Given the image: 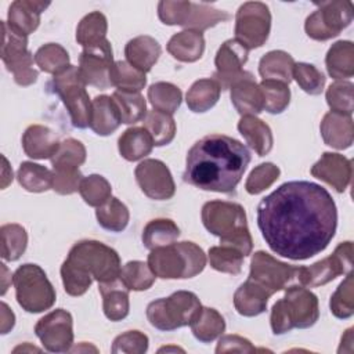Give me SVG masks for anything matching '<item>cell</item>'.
<instances>
[{
  "label": "cell",
  "mask_w": 354,
  "mask_h": 354,
  "mask_svg": "<svg viewBox=\"0 0 354 354\" xmlns=\"http://www.w3.org/2000/svg\"><path fill=\"white\" fill-rule=\"evenodd\" d=\"M257 225L274 253L306 260L321 253L335 236L336 205L324 187L289 181L261 199Z\"/></svg>",
  "instance_id": "cell-1"
},
{
  "label": "cell",
  "mask_w": 354,
  "mask_h": 354,
  "mask_svg": "<svg viewBox=\"0 0 354 354\" xmlns=\"http://www.w3.org/2000/svg\"><path fill=\"white\" fill-rule=\"evenodd\" d=\"M249 162L250 153L241 141L209 134L188 151L183 177L199 189L230 194L235 191Z\"/></svg>",
  "instance_id": "cell-2"
},
{
  "label": "cell",
  "mask_w": 354,
  "mask_h": 354,
  "mask_svg": "<svg viewBox=\"0 0 354 354\" xmlns=\"http://www.w3.org/2000/svg\"><path fill=\"white\" fill-rule=\"evenodd\" d=\"M120 259L116 250L98 241H80L69 250L61 266V277L65 292L71 296H82L93 279L100 283L119 278Z\"/></svg>",
  "instance_id": "cell-3"
},
{
  "label": "cell",
  "mask_w": 354,
  "mask_h": 354,
  "mask_svg": "<svg viewBox=\"0 0 354 354\" xmlns=\"http://www.w3.org/2000/svg\"><path fill=\"white\" fill-rule=\"evenodd\" d=\"M202 221L209 232L220 238L221 245L250 254L253 242L249 234L245 209L232 202L212 201L202 207Z\"/></svg>",
  "instance_id": "cell-4"
},
{
  "label": "cell",
  "mask_w": 354,
  "mask_h": 354,
  "mask_svg": "<svg viewBox=\"0 0 354 354\" xmlns=\"http://www.w3.org/2000/svg\"><path fill=\"white\" fill-rule=\"evenodd\" d=\"M148 266L159 278H192L205 268L206 256L194 242H173L152 249Z\"/></svg>",
  "instance_id": "cell-5"
},
{
  "label": "cell",
  "mask_w": 354,
  "mask_h": 354,
  "mask_svg": "<svg viewBox=\"0 0 354 354\" xmlns=\"http://www.w3.org/2000/svg\"><path fill=\"white\" fill-rule=\"evenodd\" d=\"M319 317L317 296L303 286H290L271 310V328L282 335L293 328H310Z\"/></svg>",
  "instance_id": "cell-6"
},
{
  "label": "cell",
  "mask_w": 354,
  "mask_h": 354,
  "mask_svg": "<svg viewBox=\"0 0 354 354\" xmlns=\"http://www.w3.org/2000/svg\"><path fill=\"white\" fill-rule=\"evenodd\" d=\"M201 308L195 293L178 290L169 297L151 301L147 307V318L159 330H174L189 325Z\"/></svg>",
  "instance_id": "cell-7"
},
{
  "label": "cell",
  "mask_w": 354,
  "mask_h": 354,
  "mask_svg": "<svg viewBox=\"0 0 354 354\" xmlns=\"http://www.w3.org/2000/svg\"><path fill=\"white\" fill-rule=\"evenodd\" d=\"M18 304L28 313H41L53 307L55 290L37 264H24L12 275Z\"/></svg>",
  "instance_id": "cell-8"
},
{
  "label": "cell",
  "mask_w": 354,
  "mask_h": 354,
  "mask_svg": "<svg viewBox=\"0 0 354 354\" xmlns=\"http://www.w3.org/2000/svg\"><path fill=\"white\" fill-rule=\"evenodd\" d=\"M54 91L61 97L66 106L72 124L79 129L90 126L91 101L86 91V83L79 73V68L69 65L64 72L58 73L53 79Z\"/></svg>",
  "instance_id": "cell-9"
},
{
  "label": "cell",
  "mask_w": 354,
  "mask_h": 354,
  "mask_svg": "<svg viewBox=\"0 0 354 354\" xmlns=\"http://www.w3.org/2000/svg\"><path fill=\"white\" fill-rule=\"evenodd\" d=\"M318 10L307 17L304 29L311 39L328 40L337 36L353 19L351 1L318 3Z\"/></svg>",
  "instance_id": "cell-10"
},
{
  "label": "cell",
  "mask_w": 354,
  "mask_h": 354,
  "mask_svg": "<svg viewBox=\"0 0 354 354\" xmlns=\"http://www.w3.org/2000/svg\"><path fill=\"white\" fill-rule=\"evenodd\" d=\"M271 26L268 7L260 1L242 4L235 17V39L248 50L266 43Z\"/></svg>",
  "instance_id": "cell-11"
},
{
  "label": "cell",
  "mask_w": 354,
  "mask_h": 354,
  "mask_svg": "<svg viewBox=\"0 0 354 354\" xmlns=\"http://www.w3.org/2000/svg\"><path fill=\"white\" fill-rule=\"evenodd\" d=\"M1 59L7 69L12 72L14 80L21 86L35 83L37 79V71L33 69V57L26 48V37L12 32L6 21H1Z\"/></svg>",
  "instance_id": "cell-12"
},
{
  "label": "cell",
  "mask_w": 354,
  "mask_h": 354,
  "mask_svg": "<svg viewBox=\"0 0 354 354\" xmlns=\"http://www.w3.org/2000/svg\"><path fill=\"white\" fill-rule=\"evenodd\" d=\"M353 266V243H339L335 252L324 260L310 267H297L296 277L303 286H319L335 279L337 275L347 274Z\"/></svg>",
  "instance_id": "cell-13"
},
{
  "label": "cell",
  "mask_w": 354,
  "mask_h": 354,
  "mask_svg": "<svg viewBox=\"0 0 354 354\" xmlns=\"http://www.w3.org/2000/svg\"><path fill=\"white\" fill-rule=\"evenodd\" d=\"M297 272V267L278 261L266 252H256L250 261L249 278L252 282L266 289L270 295L283 289Z\"/></svg>",
  "instance_id": "cell-14"
},
{
  "label": "cell",
  "mask_w": 354,
  "mask_h": 354,
  "mask_svg": "<svg viewBox=\"0 0 354 354\" xmlns=\"http://www.w3.org/2000/svg\"><path fill=\"white\" fill-rule=\"evenodd\" d=\"M71 313L57 308L39 319L35 326L36 336L46 350L51 353H65L73 344V328Z\"/></svg>",
  "instance_id": "cell-15"
},
{
  "label": "cell",
  "mask_w": 354,
  "mask_h": 354,
  "mask_svg": "<svg viewBox=\"0 0 354 354\" xmlns=\"http://www.w3.org/2000/svg\"><path fill=\"white\" fill-rule=\"evenodd\" d=\"M112 64V47L105 39L83 48L77 68L86 84H91L98 88H108L112 86L109 79Z\"/></svg>",
  "instance_id": "cell-16"
},
{
  "label": "cell",
  "mask_w": 354,
  "mask_h": 354,
  "mask_svg": "<svg viewBox=\"0 0 354 354\" xmlns=\"http://www.w3.org/2000/svg\"><path fill=\"white\" fill-rule=\"evenodd\" d=\"M248 53L249 50L236 39H230L221 44L214 61L217 68L214 80L220 84L221 90L231 88L241 79L253 76L250 72L242 71L243 64L248 61Z\"/></svg>",
  "instance_id": "cell-17"
},
{
  "label": "cell",
  "mask_w": 354,
  "mask_h": 354,
  "mask_svg": "<svg viewBox=\"0 0 354 354\" xmlns=\"http://www.w3.org/2000/svg\"><path fill=\"white\" fill-rule=\"evenodd\" d=\"M136 180L142 192L156 201L170 199L176 185L167 166L158 159H145L136 167Z\"/></svg>",
  "instance_id": "cell-18"
},
{
  "label": "cell",
  "mask_w": 354,
  "mask_h": 354,
  "mask_svg": "<svg viewBox=\"0 0 354 354\" xmlns=\"http://www.w3.org/2000/svg\"><path fill=\"white\" fill-rule=\"evenodd\" d=\"M311 174L332 185L337 192H343L351 180V160L339 153L325 152L311 167Z\"/></svg>",
  "instance_id": "cell-19"
},
{
  "label": "cell",
  "mask_w": 354,
  "mask_h": 354,
  "mask_svg": "<svg viewBox=\"0 0 354 354\" xmlns=\"http://www.w3.org/2000/svg\"><path fill=\"white\" fill-rule=\"evenodd\" d=\"M50 6L43 1L17 0L10 6L8 10V28L19 36L26 37L33 33L40 22V14Z\"/></svg>",
  "instance_id": "cell-20"
},
{
  "label": "cell",
  "mask_w": 354,
  "mask_h": 354,
  "mask_svg": "<svg viewBox=\"0 0 354 354\" xmlns=\"http://www.w3.org/2000/svg\"><path fill=\"white\" fill-rule=\"evenodd\" d=\"M61 142L48 127L33 124L26 129L22 137V147L28 156L33 159H51L58 151Z\"/></svg>",
  "instance_id": "cell-21"
},
{
  "label": "cell",
  "mask_w": 354,
  "mask_h": 354,
  "mask_svg": "<svg viewBox=\"0 0 354 354\" xmlns=\"http://www.w3.org/2000/svg\"><path fill=\"white\" fill-rule=\"evenodd\" d=\"M321 134L328 145L337 149L348 148L353 144L351 115L328 112L321 122Z\"/></svg>",
  "instance_id": "cell-22"
},
{
  "label": "cell",
  "mask_w": 354,
  "mask_h": 354,
  "mask_svg": "<svg viewBox=\"0 0 354 354\" xmlns=\"http://www.w3.org/2000/svg\"><path fill=\"white\" fill-rule=\"evenodd\" d=\"M122 123L119 111L108 95H98L91 101L90 127L98 136H108L113 133Z\"/></svg>",
  "instance_id": "cell-23"
},
{
  "label": "cell",
  "mask_w": 354,
  "mask_h": 354,
  "mask_svg": "<svg viewBox=\"0 0 354 354\" xmlns=\"http://www.w3.org/2000/svg\"><path fill=\"white\" fill-rule=\"evenodd\" d=\"M160 44L151 36H138L126 44L127 62L141 72H149L160 55Z\"/></svg>",
  "instance_id": "cell-24"
},
{
  "label": "cell",
  "mask_w": 354,
  "mask_h": 354,
  "mask_svg": "<svg viewBox=\"0 0 354 354\" xmlns=\"http://www.w3.org/2000/svg\"><path fill=\"white\" fill-rule=\"evenodd\" d=\"M100 293L102 296L104 313L111 321H120L129 314V289L120 278L100 283Z\"/></svg>",
  "instance_id": "cell-25"
},
{
  "label": "cell",
  "mask_w": 354,
  "mask_h": 354,
  "mask_svg": "<svg viewBox=\"0 0 354 354\" xmlns=\"http://www.w3.org/2000/svg\"><path fill=\"white\" fill-rule=\"evenodd\" d=\"M231 100L236 111L243 116H253L263 111V97L253 76L241 79L231 86Z\"/></svg>",
  "instance_id": "cell-26"
},
{
  "label": "cell",
  "mask_w": 354,
  "mask_h": 354,
  "mask_svg": "<svg viewBox=\"0 0 354 354\" xmlns=\"http://www.w3.org/2000/svg\"><path fill=\"white\" fill-rule=\"evenodd\" d=\"M270 293L248 279L243 282L234 295V306L241 315L254 317L266 311Z\"/></svg>",
  "instance_id": "cell-27"
},
{
  "label": "cell",
  "mask_w": 354,
  "mask_h": 354,
  "mask_svg": "<svg viewBox=\"0 0 354 354\" xmlns=\"http://www.w3.org/2000/svg\"><path fill=\"white\" fill-rule=\"evenodd\" d=\"M205 50V40L202 32L183 30L174 35L167 43V51L178 61L194 62L199 59Z\"/></svg>",
  "instance_id": "cell-28"
},
{
  "label": "cell",
  "mask_w": 354,
  "mask_h": 354,
  "mask_svg": "<svg viewBox=\"0 0 354 354\" xmlns=\"http://www.w3.org/2000/svg\"><path fill=\"white\" fill-rule=\"evenodd\" d=\"M238 130L259 156L267 155L272 148V134L270 127L254 116H242L238 123Z\"/></svg>",
  "instance_id": "cell-29"
},
{
  "label": "cell",
  "mask_w": 354,
  "mask_h": 354,
  "mask_svg": "<svg viewBox=\"0 0 354 354\" xmlns=\"http://www.w3.org/2000/svg\"><path fill=\"white\" fill-rule=\"evenodd\" d=\"M153 145V140L145 127L127 129L119 137V152L126 160L130 162L149 155Z\"/></svg>",
  "instance_id": "cell-30"
},
{
  "label": "cell",
  "mask_w": 354,
  "mask_h": 354,
  "mask_svg": "<svg viewBox=\"0 0 354 354\" xmlns=\"http://www.w3.org/2000/svg\"><path fill=\"white\" fill-rule=\"evenodd\" d=\"M326 69L333 79H346L354 75V46L348 40L336 41L326 54Z\"/></svg>",
  "instance_id": "cell-31"
},
{
  "label": "cell",
  "mask_w": 354,
  "mask_h": 354,
  "mask_svg": "<svg viewBox=\"0 0 354 354\" xmlns=\"http://www.w3.org/2000/svg\"><path fill=\"white\" fill-rule=\"evenodd\" d=\"M295 61L285 51H270L267 53L259 64V72L263 80H278L289 84L292 80Z\"/></svg>",
  "instance_id": "cell-32"
},
{
  "label": "cell",
  "mask_w": 354,
  "mask_h": 354,
  "mask_svg": "<svg viewBox=\"0 0 354 354\" xmlns=\"http://www.w3.org/2000/svg\"><path fill=\"white\" fill-rule=\"evenodd\" d=\"M189 325L194 336L202 343L213 342L225 329L224 318L214 308L209 307H202Z\"/></svg>",
  "instance_id": "cell-33"
},
{
  "label": "cell",
  "mask_w": 354,
  "mask_h": 354,
  "mask_svg": "<svg viewBox=\"0 0 354 354\" xmlns=\"http://www.w3.org/2000/svg\"><path fill=\"white\" fill-rule=\"evenodd\" d=\"M221 87L214 79L196 80L187 93V105L192 112H206L220 97Z\"/></svg>",
  "instance_id": "cell-34"
},
{
  "label": "cell",
  "mask_w": 354,
  "mask_h": 354,
  "mask_svg": "<svg viewBox=\"0 0 354 354\" xmlns=\"http://www.w3.org/2000/svg\"><path fill=\"white\" fill-rule=\"evenodd\" d=\"M180 235V230L170 218L151 220L142 231V243L147 249H155L173 243Z\"/></svg>",
  "instance_id": "cell-35"
},
{
  "label": "cell",
  "mask_w": 354,
  "mask_h": 354,
  "mask_svg": "<svg viewBox=\"0 0 354 354\" xmlns=\"http://www.w3.org/2000/svg\"><path fill=\"white\" fill-rule=\"evenodd\" d=\"M112 100L119 111L122 123L131 124L142 120L147 115V102L138 91H120L116 90L112 94Z\"/></svg>",
  "instance_id": "cell-36"
},
{
  "label": "cell",
  "mask_w": 354,
  "mask_h": 354,
  "mask_svg": "<svg viewBox=\"0 0 354 354\" xmlns=\"http://www.w3.org/2000/svg\"><path fill=\"white\" fill-rule=\"evenodd\" d=\"M111 84L120 91H141L147 83L145 73L134 68L126 61H116L111 66L109 72Z\"/></svg>",
  "instance_id": "cell-37"
},
{
  "label": "cell",
  "mask_w": 354,
  "mask_h": 354,
  "mask_svg": "<svg viewBox=\"0 0 354 354\" xmlns=\"http://www.w3.org/2000/svg\"><path fill=\"white\" fill-rule=\"evenodd\" d=\"M144 127L151 134L153 144L156 147L166 145L171 142L176 134V123L171 115L160 112V111H149L142 119Z\"/></svg>",
  "instance_id": "cell-38"
},
{
  "label": "cell",
  "mask_w": 354,
  "mask_h": 354,
  "mask_svg": "<svg viewBox=\"0 0 354 354\" xmlns=\"http://www.w3.org/2000/svg\"><path fill=\"white\" fill-rule=\"evenodd\" d=\"M148 100L155 111L173 115L181 104V90L166 82H158L149 86Z\"/></svg>",
  "instance_id": "cell-39"
},
{
  "label": "cell",
  "mask_w": 354,
  "mask_h": 354,
  "mask_svg": "<svg viewBox=\"0 0 354 354\" xmlns=\"http://www.w3.org/2000/svg\"><path fill=\"white\" fill-rule=\"evenodd\" d=\"M17 177L22 188L29 192H43L53 188V171L41 165L24 162Z\"/></svg>",
  "instance_id": "cell-40"
},
{
  "label": "cell",
  "mask_w": 354,
  "mask_h": 354,
  "mask_svg": "<svg viewBox=\"0 0 354 354\" xmlns=\"http://www.w3.org/2000/svg\"><path fill=\"white\" fill-rule=\"evenodd\" d=\"M98 224L112 232H120L129 223V210L118 199L111 196L102 206L97 207L95 212Z\"/></svg>",
  "instance_id": "cell-41"
},
{
  "label": "cell",
  "mask_w": 354,
  "mask_h": 354,
  "mask_svg": "<svg viewBox=\"0 0 354 354\" xmlns=\"http://www.w3.org/2000/svg\"><path fill=\"white\" fill-rule=\"evenodd\" d=\"M106 18L100 11H93L87 14L77 25L76 40L83 47L100 43L105 40L106 35Z\"/></svg>",
  "instance_id": "cell-42"
},
{
  "label": "cell",
  "mask_w": 354,
  "mask_h": 354,
  "mask_svg": "<svg viewBox=\"0 0 354 354\" xmlns=\"http://www.w3.org/2000/svg\"><path fill=\"white\" fill-rule=\"evenodd\" d=\"M35 62L41 71L55 76L69 66V54L62 46L48 43L36 51Z\"/></svg>",
  "instance_id": "cell-43"
},
{
  "label": "cell",
  "mask_w": 354,
  "mask_h": 354,
  "mask_svg": "<svg viewBox=\"0 0 354 354\" xmlns=\"http://www.w3.org/2000/svg\"><path fill=\"white\" fill-rule=\"evenodd\" d=\"M1 257L8 261L18 260L26 249L28 235L24 227L18 224H6L0 228Z\"/></svg>",
  "instance_id": "cell-44"
},
{
  "label": "cell",
  "mask_w": 354,
  "mask_h": 354,
  "mask_svg": "<svg viewBox=\"0 0 354 354\" xmlns=\"http://www.w3.org/2000/svg\"><path fill=\"white\" fill-rule=\"evenodd\" d=\"M243 253L232 246L220 245L209 249V261L210 266L221 272L239 274L243 264Z\"/></svg>",
  "instance_id": "cell-45"
},
{
  "label": "cell",
  "mask_w": 354,
  "mask_h": 354,
  "mask_svg": "<svg viewBox=\"0 0 354 354\" xmlns=\"http://www.w3.org/2000/svg\"><path fill=\"white\" fill-rule=\"evenodd\" d=\"M263 109L270 113H281L289 104L290 91L288 84L278 80H263L260 84Z\"/></svg>",
  "instance_id": "cell-46"
},
{
  "label": "cell",
  "mask_w": 354,
  "mask_h": 354,
  "mask_svg": "<svg viewBox=\"0 0 354 354\" xmlns=\"http://www.w3.org/2000/svg\"><path fill=\"white\" fill-rule=\"evenodd\" d=\"M120 281L129 290H145L155 282V274L142 261H129L119 274Z\"/></svg>",
  "instance_id": "cell-47"
},
{
  "label": "cell",
  "mask_w": 354,
  "mask_h": 354,
  "mask_svg": "<svg viewBox=\"0 0 354 354\" xmlns=\"http://www.w3.org/2000/svg\"><path fill=\"white\" fill-rule=\"evenodd\" d=\"M230 19V15L225 11H220L216 8H212L206 4H196L191 3V11L188 15V19L185 21L184 26L189 30L202 32L218 22Z\"/></svg>",
  "instance_id": "cell-48"
},
{
  "label": "cell",
  "mask_w": 354,
  "mask_h": 354,
  "mask_svg": "<svg viewBox=\"0 0 354 354\" xmlns=\"http://www.w3.org/2000/svg\"><path fill=\"white\" fill-rule=\"evenodd\" d=\"M111 184L98 174H91L80 181L79 192L84 202L90 206L100 207L111 198Z\"/></svg>",
  "instance_id": "cell-49"
},
{
  "label": "cell",
  "mask_w": 354,
  "mask_h": 354,
  "mask_svg": "<svg viewBox=\"0 0 354 354\" xmlns=\"http://www.w3.org/2000/svg\"><path fill=\"white\" fill-rule=\"evenodd\" d=\"M86 160V149L77 140L68 138L61 142L58 151L51 158L53 169H79Z\"/></svg>",
  "instance_id": "cell-50"
},
{
  "label": "cell",
  "mask_w": 354,
  "mask_h": 354,
  "mask_svg": "<svg viewBox=\"0 0 354 354\" xmlns=\"http://www.w3.org/2000/svg\"><path fill=\"white\" fill-rule=\"evenodd\" d=\"M353 274L347 272L346 279L339 285L330 297V311L336 318H348L354 313V292H353Z\"/></svg>",
  "instance_id": "cell-51"
},
{
  "label": "cell",
  "mask_w": 354,
  "mask_h": 354,
  "mask_svg": "<svg viewBox=\"0 0 354 354\" xmlns=\"http://www.w3.org/2000/svg\"><path fill=\"white\" fill-rule=\"evenodd\" d=\"M292 77H295L297 84L311 95L321 94L325 86L324 75L314 65L310 64H295Z\"/></svg>",
  "instance_id": "cell-52"
},
{
  "label": "cell",
  "mask_w": 354,
  "mask_h": 354,
  "mask_svg": "<svg viewBox=\"0 0 354 354\" xmlns=\"http://www.w3.org/2000/svg\"><path fill=\"white\" fill-rule=\"evenodd\" d=\"M326 101L332 112L353 113V84L350 82H336L326 91Z\"/></svg>",
  "instance_id": "cell-53"
},
{
  "label": "cell",
  "mask_w": 354,
  "mask_h": 354,
  "mask_svg": "<svg viewBox=\"0 0 354 354\" xmlns=\"http://www.w3.org/2000/svg\"><path fill=\"white\" fill-rule=\"evenodd\" d=\"M279 176V169L272 163H261L248 177L245 188L249 194L256 195L267 189Z\"/></svg>",
  "instance_id": "cell-54"
},
{
  "label": "cell",
  "mask_w": 354,
  "mask_h": 354,
  "mask_svg": "<svg viewBox=\"0 0 354 354\" xmlns=\"http://www.w3.org/2000/svg\"><path fill=\"white\" fill-rule=\"evenodd\" d=\"M191 11L189 1H160L158 6V14L166 25H183L188 19Z\"/></svg>",
  "instance_id": "cell-55"
},
{
  "label": "cell",
  "mask_w": 354,
  "mask_h": 354,
  "mask_svg": "<svg viewBox=\"0 0 354 354\" xmlns=\"http://www.w3.org/2000/svg\"><path fill=\"white\" fill-rule=\"evenodd\" d=\"M148 348V337L138 330H129L119 335L112 344V353H136L142 354Z\"/></svg>",
  "instance_id": "cell-56"
},
{
  "label": "cell",
  "mask_w": 354,
  "mask_h": 354,
  "mask_svg": "<svg viewBox=\"0 0 354 354\" xmlns=\"http://www.w3.org/2000/svg\"><path fill=\"white\" fill-rule=\"evenodd\" d=\"M79 169H54L53 189L61 195H69L79 189L82 178Z\"/></svg>",
  "instance_id": "cell-57"
},
{
  "label": "cell",
  "mask_w": 354,
  "mask_h": 354,
  "mask_svg": "<svg viewBox=\"0 0 354 354\" xmlns=\"http://www.w3.org/2000/svg\"><path fill=\"white\" fill-rule=\"evenodd\" d=\"M231 351L253 353V351H256V348L250 344V342L248 339L241 337L238 335L223 336L218 340V344L216 347V353H231Z\"/></svg>",
  "instance_id": "cell-58"
},
{
  "label": "cell",
  "mask_w": 354,
  "mask_h": 354,
  "mask_svg": "<svg viewBox=\"0 0 354 354\" xmlns=\"http://www.w3.org/2000/svg\"><path fill=\"white\" fill-rule=\"evenodd\" d=\"M15 317L6 303H1V333H7L14 326Z\"/></svg>",
  "instance_id": "cell-59"
},
{
  "label": "cell",
  "mask_w": 354,
  "mask_h": 354,
  "mask_svg": "<svg viewBox=\"0 0 354 354\" xmlns=\"http://www.w3.org/2000/svg\"><path fill=\"white\" fill-rule=\"evenodd\" d=\"M162 351H181V353H184V350L180 348V347H162V348H159V353H162Z\"/></svg>",
  "instance_id": "cell-60"
}]
</instances>
